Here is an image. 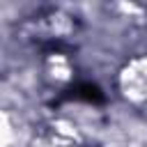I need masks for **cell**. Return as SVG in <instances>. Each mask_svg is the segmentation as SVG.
Instances as JSON below:
<instances>
[{
    "label": "cell",
    "mask_w": 147,
    "mask_h": 147,
    "mask_svg": "<svg viewBox=\"0 0 147 147\" xmlns=\"http://www.w3.org/2000/svg\"><path fill=\"white\" fill-rule=\"evenodd\" d=\"M69 99H76V101H87V103H101L103 101V94L96 85L92 83H78L76 87H71L67 92Z\"/></svg>",
    "instance_id": "cell-1"
}]
</instances>
